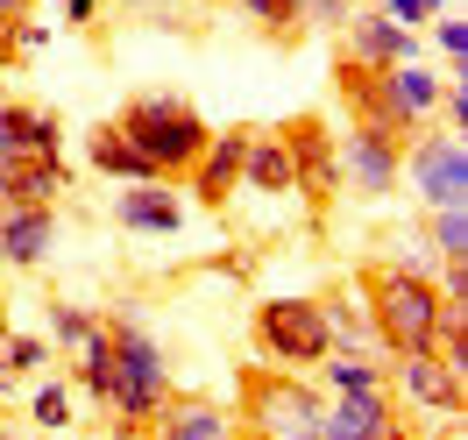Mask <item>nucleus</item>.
I'll use <instances>...</instances> for the list:
<instances>
[{"mask_svg":"<svg viewBox=\"0 0 468 440\" xmlns=\"http://www.w3.org/2000/svg\"><path fill=\"white\" fill-rule=\"evenodd\" d=\"M362 298H369V320H377V334H383V349H390V355L440 349V334H447V306H440L433 270L377 263V270H362Z\"/></svg>","mask_w":468,"mask_h":440,"instance_id":"obj_1","label":"nucleus"},{"mask_svg":"<svg viewBox=\"0 0 468 440\" xmlns=\"http://www.w3.org/2000/svg\"><path fill=\"white\" fill-rule=\"evenodd\" d=\"M114 334V391H107V412H114L121 434H143L156 426V412L171 398V362L156 349V334L143 320H107Z\"/></svg>","mask_w":468,"mask_h":440,"instance_id":"obj_2","label":"nucleus"},{"mask_svg":"<svg viewBox=\"0 0 468 440\" xmlns=\"http://www.w3.org/2000/svg\"><path fill=\"white\" fill-rule=\"evenodd\" d=\"M114 121H121V135L143 149L164 177H185L192 164H199L206 135H213V128H206V114L192 107V100H177V92H135Z\"/></svg>","mask_w":468,"mask_h":440,"instance_id":"obj_3","label":"nucleus"},{"mask_svg":"<svg viewBox=\"0 0 468 440\" xmlns=\"http://www.w3.org/2000/svg\"><path fill=\"white\" fill-rule=\"evenodd\" d=\"M320 419H326V391L305 370H241V426L256 434H292V440H320Z\"/></svg>","mask_w":468,"mask_h":440,"instance_id":"obj_4","label":"nucleus"},{"mask_svg":"<svg viewBox=\"0 0 468 440\" xmlns=\"http://www.w3.org/2000/svg\"><path fill=\"white\" fill-rule=\"evenodd\" d=\"M249 341L263 362L277 370H320L326 349H334V334H326V306L305 292H284V298H263L256 313H249Z\"/></svg>","mask_w":468,"mask_h":440,"instance_id":"obj_5","label":"nucleus"},{"mask_svg":"<svg viewBox=\"0 0 468 440\" xmlns=\"http://www.w3.org/2000/svg\"><path fill=\"white\" fill-rule=\"evenodd\" d=\"M398 185L419 192V206H468V143L454 128H411L405 135V164H398Z\"/></svg>","mask_w":468,"mask_h":440,"instance_id":"obj_6","label":"nucleus"},{"mask_svg":"<svg viewBox=\"0 0 468 440\" xmlns=\"http://www.w3.org/2000/svg\"><path fill=\"white\" fill-rule=\"evenodd\" d=\"M390 398L411 412V426L419 419H440L447 434H462V412H468V377H454L433 349L419 355H390Z\"/></svg>","mask_w":468,"mask_h":440,"instance_id":"obj_7","label":"nucleus"},{"mask_svg":"<svg viewBox=\"0 0 468 440\" xmlns=\"http://www.w3.org/2000/svg\"><path fill=\"white\" fill-rule=\"evenodd\" d=\"M277 135H284V149H292V192H305V199L326 213V206L341 199V135H334L320 114L277 121Z\"/></svg>","mask_w":468,"mask_h":440,"instance_id":"obj_8","label":"nucleus"},{"mask_svg":"<svg viewBox=\"0 0 468 440\" xmlns=\"http://www.w3.org/2000/svg\"><path fill=\"white\" fill-rule=\"evenodd\" d=\"M326 440H405L411 412L390 398V391H326Z\"/></svg>","mask_w":468,"mask_h":440,"instance_id":"obj_9","label":"nucleus"},{"mask_svg":"<svg viewBox=\"0 0 468 440\" xmlns=\"http://www.w3.org/2000/svg\"><path fill=\"white\" fill-rule=\"evenodd\" d=\"M107 213H114L121 235H177V228L192 220V199L177 192V177H135V185L114 192Z\"/></svg>","mask_w":468,"mask_h":440,"instance_id":"obj_10","label":"nucleus"},{"mask_svg":"<svg viewBox=\"0 0 468 440\" xmlns=\"http://www.w3.org/2000/svg\"><path fill=\"white\" fill-rule=\"evenodd\" d=\"M398 164H405V135H390V128H348L341 135V185H355L362 199H390Z\"/></svg>","mask_w":468,"mask_h":440,"instance_id":"obj_11","label":"nucleus"},{"mask_svg":"<svg viewBox=\"0 0 468 440\" xmlns=\"http://www.w3.org/2000/svg\"><path fill=\"white\" fill-rule=\"evenodd\" d=\"M341 58H355V64H405V58H426V43H419V29H405V22H398V15H383V7H369V0H362V7H355L348 22H341Z\"/></svg>","mask_w":468,"mask_h":440,"instance_id":"obj_12","label":"nucleus"},{"mask_svg":"<svg viewBox=\"0 0 468 440\" xmlns=\"http://www.w3.org/2000/svg\"><path fill=\"white\" fill-rule=\"evenodd\" d=\"M241 149H249V121H234V128H213L199 149V164L185 171V192L192 206H228L241 192Z\"/></svg>","mask_w":468,"mask_h":440,"instance_id":"obj_13","label":"nucleus"},{"mask_svg":"<svg viewBox=\"0 0 468 440\" xmlns=\"http://www.w3.org/2000/svg\"><path fill=\"white\" fill-rule=\"evenodd\" d=\"M58 249V206H0V263L43 270Z\"/></svg>","mask_w":468,"mask_h":440,"instance_id":"obj_14","label":"nucleus"},{"mask_svg":"<svg viewBox=\"0 0 468 440\" xmlns=\"http://www.w3.org/2000/svg\"><path fill=\"white\" fill-rule=\"evenodd\" d=\"M64 149V121L36 100H0V164H22V156H58Z\"/></svg>","mask_w":468,"mask_h":440,"instance_id":"obj_15","label":"nucleus"},{"mask_svg":"<svg viewBox=\"0 0 468 440\" xmlns=\"http://www.w3.org/2000/svg\"><path fill=\"white\" fill-rule=\"evenodd\" d=\"M334 92H341V107L355 114V128H390V135H405V121H398V107H390V86H383L377 64L334 58Z\"/></svg>","mask_w":468,"mask_h":440,"instance_id":"obj_16","label":"nucleus"},{"mask_svg":"<svg viewBox=\"0 0 468 440\" xmlns=\"http://www.w3.org/2000/svg\"><path fill=\"white\" fill-rule=\"evenodd\" d=\"M71 192V164L58 156H22V164H0V206H58Z\"/></svg>","mask_w":468,"mask_h":440,"instance_id":"obj_17","label":"nucleus"},{"mask_svg":"<svg viewBox=\"0 0 468 440\" xmlns=\"http://www.w3.org/2000/svg\"><path fill=\"white\" fill-rule=\"evenodd\" d=\"M383 86H390V107H398V121H405V135L433 121V107H440V71L426 58L383 64Z\"/></svg>","mask_w":468,"mask_h":440,"instance_id":"obj_18","label":"nucleus"},{"mask_svg":"<svg viewBox=\"0 0 468 440\" xmlns=\"http://www.w3.org/2000/svg\"><path fill=\"white\" fill-rule=\"evenodd\" d=\"M156 434H164V440H228L234 434V412L206 405V398H192V391H177V383H171V398H164V412H156Z\"/></svg>","mask_w":468,"mask_h":440,"instance_id":"obj_19","label":"nucleus"},{"mask_svg":"<svg viewBox=\"0 0 468 440\" xmlns=\"http://www.w3.org/2000/svg\"><path fill=\"white\" fill-rule=\"evenodd\" d=\"M86 164H92L100 177H114V185H135V177H164V171H156V164L143 156V149L121 135V121H100V128L86 135Z\"/></svg>","mask_w":468,"mask_h":440,"instance_id":"obj_20","label":"nucleus"},{"mask_svg":"<svg viewBox=\"0 0 468 440\" xmlns=\"http://www.w3.org/2000/svg\"><path fill=\"white\" fill-rule=\"evenodd\" d=\"M241 185L256 192H292V149L277 128H249V149H241Z\"/></svg>","mask_w":468,"mask_h":440,"instance_id":"obj_21","label":"nucleus"},{"mask_svg":"<svg viewBox=\"0 0 468 440\" xmlns=\"http://www.w3.org/2000/svg\"><path fill=\"white\" fill-rule=\"evenodd\" d=\"M71 383L92 398V412H107V391H114V334H107V320L71 349Z\"/></svg>","mask_w":468,"mask_h":440,"instance_id":"obj_22","label":"nucleus"},{"mask_svg":"<svg viewBox=\"0 0 468 440\" xmlns=\"http://www.w3.org/2000/svg\"><path fill=\"white\" fill-rule=\"evenodd\" d=\"M419 228H426V241H433L440 263H468V206H433Z\"/></svg>","mask_w":468,"mask_h":440,"instance_id":"obj_23","label":"nucleus"},{"mask_svg":"<svg viewBox=\"0 0 468 440\" xmlns=\"http://www.w3.org/2000/svg\"><path fill=\"white\" fill-rule=\"evenodd\" d=\"M50 334H22V327H7V334H0V362H7V377L22 383V377H43V370H50Z\"/></svg>","mask_w":468,"mask_h":440,"instance_id":"obj_24","label":"nucleus"},{"mask_svg":"<svg viewBox=\"0 0 468 440\" xmlns=\"http://www.w3.org/2000/svg\"><path fill=\"white\" fill-rule=\"evenodd\" d=\"M234 7H241L263 36H284V43L305 29V0H234Z\"/></svg>","mask_w":468,"mask_h":440,"instance_id":"obj_25","label":"nucleus"},{"mask_svg":"<svg viewBox=\"0 0 468 440\" xmlns=\"http://www.w3.org/2000/svg\"><path fill=\"white\" fill-rule=\"evenodd\" d=\"M92 327H100V313H92V306H79V298H58V306H50V349H79V341H86Z\"/></svg>","mask_w":468,"mask_h":440,"instance_id":"obj_26","label":"nucleus"},{"mask_svg":"<svg viewBox=\"0 0 468 440\" xmlns=\"http://www.w3.org/2000/svg\"><path fill=\"white\" fill-rule=\"evenodd\" d=\"M426 29H433V50H440L447 64H468V22H462V0H447L433 22H426Z\"/></svg>","mask_w":468,"mask_h":440,"instance_id":"obj_27","label":"nucleus"},{"mask_svg":"<svg viewBox=\"0 0 468 440\" xmlns=\"http://www.w3.org/2000/svg\"><path fill=\"white\" fill-rule=\"evenodd\" d=\"M29 419L50 426V434H64V426H71V383H36L29 391Z\"/></svg>","mask_w":468,"mask_h":440,"instance_id":"obj_28","label":"nucleus"},{"mask_svg":"<svg viewBox=\"0 0 468 440\" xmlns=\"http://www.w3.org/2000/svg\"><path fill=\"white\" fill-rule=\"evenodd\" d=\"M22 15H29V0H0V64H15V22H22Z\"/></svg>","mask_w":468,"mask_h":440,"instance_id":"obj_29","label":"nucleus"},{"mask_svg":"<svg viewBox=\"0 0 468 440\" xmlns=\"http://www.w3.org/2000/svg\"><path fill=\"white\" fill-rule=\"evenodd\" d=\"M100 15H107V0H64V22H71V29H92Z\"/></svg>","mask_w":468,"mask_h":440,"instance_id":"obj_30","label":"nucleus"},{"mask_svg":"<svg viewBox=\"0 0 468 440\" xmlns=\"http://www.w3.org/2000/svg\"><path fill=\"white\" fill-rule=\"evenodd\" d=\"M107 7H135V15H171V7H185V0H107Z\"/></svg>","mask_w":468,"mask_h":440,"instance_id":"obj_31","label":"nucleus"},{"mask_svg":"<svg viewBox=\"0 0 468 440\" xmlns=\"http://www.w3.org/2000/svg\"><path fill=\"white\" fill-rule=\"evenodd\" d=\"M0 398H15V377H7V362H0Z\"/></svg>","mask_w":468,"mask_h":440,"instance_id":"obj_32","label":"nucleus"},{"mask_svg":"<svg viewBox=\"0 0 468 440\" xmlns=\"http://www.w3.org/2000/svg\"><path fill=\"white\" fill-rule=\"evenodd\" d=\"M7 327H15V320H7V298H0V334H7Z\"/></svg>","mask_w":468,"mask_h":440,"instance_id":"obj_33","label":"nucleus"},{"mask_svg":"<svg viewBox=\"0 0 468 440\" xmlns=\"http://www.w3.org/2000/svg\"><path fill=\"white\" fill-rule=\"evenodd\" d=\"M0 100H7V92H0Z\"/></svg>","mask_w":468,"mask_h":440,"instance_id":"obj_34","label":"nucleus"}]
</instances>
